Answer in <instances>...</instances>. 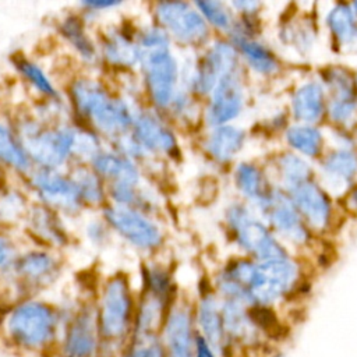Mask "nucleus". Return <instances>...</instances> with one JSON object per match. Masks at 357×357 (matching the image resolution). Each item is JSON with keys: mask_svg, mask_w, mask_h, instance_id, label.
I'll return each instance as SVG.
<instances>
[{"mask_svg": "<svg viewBox=\"0 0 357 357\" xmlns=\"http://www.w3.org/2000/svg\"><path fill=\"white\" fill-rule=\"evenodd\" d=\"M3 340L25 356L47 357L56 353L61 336L57 310L40 300L24 298L13 304L0 319Z\"/></svg>", "mask_w": 357, "mask_h": 357, "instance_id": "1", "label": "nucleus"}, {"mask_svg": "<svg viewBox=\"0 0 357 357\" xmlns=\"http://www.w3.org/2000/svg\"><path fill=\"white\" fill-rule=\"evenodd\" d=\"M95 307L100 339L98 357H121L132 336L137 308L127 278L121 273L110 276Z\"/></svg>", "mask_w": 357, "mask_h": 357, "instance_id": "2", "label": "nucleus"}, {"mask_svg": "<svg viewBox=\"0 0 357 357\" xmlns=\"http://www.w3.org/2000/svg\"><path fill=\"white\" fill-rule=\"evenodd\" d=\"M70 98L75 112L93 132L114 141L131 132L134 113L121 98L112 95L99 81L88 77L74 79Z\"/></svg>", "mask_w": 357, "mask_h": 357, "instance_id": "3", "label": "nucleus"}, {"mask_svg": "<svg viewBox=\"0 0 357 357\" xmlns=\"http://www.w3.org/2000/svg\"><path fill=\"white\" fill-rule=\"evenodd\" d=\"M139 64L148 95L158 109L170 107L178 81V67L170 49L169 35L160 26L144 29L137 40Z\"/></svg>", "mask_w": 357, "mask_h": 357, "instance_id": "4", "label": "nucleus"}, {"mask_svg": "<svg viewBox=\"0 0 357 357\" xmlns=\"http://www.w3.org/2000/svg\"><path fill=\"white\" fill-rule=\"evenodd\" d=\"M79 131L71 126L43 127L28 121L21 128L20 144L39 167L57 169L77 153Z\"/></svg>", "mask_w": 357, "mask_h": 357, "instance_id": "5", "label": "nucleus"}, {"mask_svg": "<svg viewBox=\"0 0 357 357\" xmlns=\"http://www.w3.org/2000/svg\"><path fill=\"white\" fill-rule=\"evenodd\" d=\"M300 278L298 266L289 258L255 262V269L247 287L250 307L269 308L284 300Z\"/></svg>", "mask_w": 357, "mask_h": 357, "instance_id": "6", "label": "nucleus"}, {"mask_svg": "<svg viewBox=\"0 0 357 357\" xmlns=\"http://www.w3.org/2000/svg\"><path fill=\"white\" fill-rule=\"evenodd\" d=\"M226 220L238 245L257 262L289 258L284 247L276 240L265 223L255 218L243 204H231Z\"/></svg>", "mask_w": 357, "mask_h": 357, "instance_id": "7", "label": "nucleus"}, {"mask_svg": "<svg viewBox=\"0 0 357 357\" xmlns=\"http://www.w3.org/2000/svg\"><path fill=\"white\" fill-rule=\"evenodd\" d=\"M99 346L96 307L91 303L82 304L61 329L57 357H98Z\"/></svg>", "mask_w": 357, "mask_h": 357, "instance_id": "8", "label": "nucleus"}, {"mask_svg": "<svg viewBox=\"0 0 357 357\" xmlns=\"http://www.w3.org/2000/svg\"><path fill=\"white\" fill-rule=\"evenodd\" d=\"M155 15L162 29L184 45L199 46L208 39V22L190 3L160 1L155 6Z\"/></svg>", "mask_w": 357, "mask_h": 357, "instance_id": "9", "label": "nucleus"}, {"mask_svg": "<svg viewBox=\"0 0 357 357\" xmlns=\"http://www.w3.org/2000/svg\"><path fill=\"white\" fill-rule=\"evenodd\" d=\"M103 218L112 229L139 250L149 251L162 244L163 234L159 226L139 209L112 204L103 208Z\"/></svg>", "mask_w": 357, "mask_h": 357, "instance_id": "10", "label": "nucleus"}, {"mask_svg": "<svg viewBox=\"0 0 357 357\" xmlns=\"http://www.w3.org/2000/svg\"><path fill=\"white\" fill-rule=\"evenodd\" d=\"M29 174L31 184L45 206L67 215H74L81 209L82 202L70 176L46 167L31 169Z\"/></svg>", "mask_w": 357, "mask_h": 357, "instance_id": "11", "label": "nucleus"}, {"mask_svg": "<svg viewBox=\"0 0 357 357\" xmlns=\"http://www.w3.org/2000/svg\"><path fill=\"white\" fill-rule=\"evenodd\" d=\"M159 337L165 357H195L197 329L194 311L187 303H172Z\"/></svg>", "mask_w": 357, "mask_h": 357, "instance_id": "12", "label": "nucleus"}, {"mask_svg": "<svg viewBox=\"0 0 357 357\" xmlns=\"http://www.w3.org/2000/svg\"><path fill=\"white\" fill-rule=\"evenodd\" d=\"M257 206L279 236L297 245L308 241V227L286 192L271 188Z\"/></svg>", "mask_w": 357, "mask_h": 357, "instance_id": "13", "label": "nucleus"}, {"mask_svg": "<svg viewBox=\"0 0 357 357\" xmlns=\"http://www.w3.org/2000/svg\"><path fill=\"white\" fill-rule=\"evenodd\" d=\"M238 70V53L231 42L216 40L195 66L191 88L199 95H208L227 74Z\"/></svg>", "mask_w": 357, "mask_h": 357, "instance_id": "14", "label": "nucleus"}, {"mask_svg": "<svg viewBox=\"0 0 357 357\" xmlns=\"http://www.w3.org/2000/svg\"><path fill=\"white\" fill-rule=\"evenodd\" d=\"M329 98L326 110L336 124H347L357 114V82L353 74L340 66L328 67L322 73Z\"/></svg>", "mask_w": 357, "mask_h": 357, "instance_id": "15", "label": "nucleus"}, {"mask_svg": "<svg viewBox=\"0 0 357 357\" xmlns=\"http://www.w3.org/2000/svg\"><path fill=\"white\" fill-rule=\"evenodd\" d=\"M286 194L307 227L314 230L328 227L332 213L331 198L314 178L287 188Z\"/></svg>", "mask_w": 357, "mask_h": 357, "instance_id": "16", "label": "nucleus"}, {"mask_svg": "<svg viewBox=\"0 0 357 357\" xmlns=\"http://www.w3.org/2000/svg\"><path fill=\"white\" fill-rule=\"evenodd\" d=\"M206 109V121L212 127L234 120L244 106V86L238 70L225 75L212 89Z\"/></svg>", "mask_w": 357, "mask_h": 357, "instance_id": "17", "label": "nucleus"}, {"mask_svg": "<svg viewBox=\"0 0 357 357\" xmlns=\"http://www.w3.org/2000/svg\"><path fill=\"white\" fill-rule=\"evenodd\" d=\"M21 290L33 291L53 283L59 275L60 264L46 251H29L15 258L7 268Z\"/></svg>", "mask_w": 357, "mask_h": 357, "instance_id": "18", "label": "nucleus"}, {"mask_svg": "<svg viewBox=\"0 0 357 357\" xmlns=\"http://www.w3.org/2000/svg\"><path fill=\"white\" fill-rule=\"evenodd\" d=\"M130 134L144 152L173 153L177 148L173 131L152 112L135 113Z\"/></svg>", "mask_w": 357, "mask_h": 357, "instance_id": "19", "label": "nucleus"}, {"mask_svg": "<svg viewBox=\"0 0 357 357\" xmlns=\"http://www.w3.org/2000/svg\"><path fill=\"white\" fill-rule=\"evenodd\" d=\"M195 329L216 357H226V336L223 331L220 301L213 293H205L194 311Z\"/></svg>", "mask_w": 357, "mask_h": 357, "instance_id": "20", "label": "nucleus"}, {"mask_svg": "<svg viewBox=\"0 0 357 357\" xmlns=\"http://www.w3.org/2000/svg\"><path fill=\"white\" fill-rule=\"evenodd\" d=\"M89 163L92 170L109 184L137 187L139 183V170L135 162L120 152L100 149Z\"/></svg>", "mask_w": 357, "mask_h": 357, "instance_id": "21", "label": "nucleus"}, {"mask_svg": "<svg viewBox=\"0 0 357 357\" xmlns=\"http://www.w3.org/2000/svg\"><path fill=\"white\" fill-rule=\"evenodd\" d=\"M231 43L236 47L237 53L243 56L247 64L257 73L269 75L278 71L279 63L275 54L250 33H247L245 28H238L236 24L230 32Z\"/></svg>", "mask_w": 357, "mask_h": 357, "instance_id": "22", "label": "nucleus"}, {"mask_svg": "<svg viewBox=\"0 0 357 357\" xmlns=\"http://www.w3.org/2000/svg\"><path fill=\"white\" fill-rule=\"evenodd\" d=\"M326 112V96L324 85L318 81H307L300 85L291 98V113L300 124L319 121Z\"/></svg>", "mask_w": 357, "mask_h": 357, "instance_id": "23", "label": "nucleus"}, {"mask_svg": "<svg viewBox=\"0 0 357 357\" xmlns=\"http://www.w3.org/2000/svg\"><path fill=\"white\" fill-rule=\"evenodd\" d=\"M102 56L113 67L130 68L139 61L137 42L119 29H110L102 39Z\"/></svg>", "mask_w": 357, "mask_h": 357, "instance_id": "24", "label": "nucleus"}, {"mask_svg": "<svg viewBox=\"0 0 357 357\" xmlns=\"http://www.w3.org/2000/svg\"><path fill=\"white\" fill-rule=\"evenodd\" d=\"M245 134L241 128L225 124L213 127L205 142L206 152L220 163L230 162L243 148Z\"/></svg>", "mask_w": 357, "mask_h": 357, "instance_id": "25", "label": "nucleus"}, {"mask_svg": "<svg viewBox=\"0 0 357 357\" xmlns=\"http://www.w3.org/2000/svg\"><path fill=\"white\" fill-rule=\"evenodd\" d=\"M28 226L33 236L50 245L61 247L68 241L57 213L45 205L32 206L28 213Z\"/></svg>", "mask_w": 357, "mask_h": 357, "instance_id": "26", "label": "nucleus"}, {"mask_svg": "<svg viewBox=\"0 0 357 357\" xmlns=\"http://www.w3.org/2000/svg\"><path fill=\"white\" fill-rule=\"evenodd\" d=\"M321 167L331 185L347 187L357 177V153L350 148H339L324 158Z\"/></svg>", "mask_w": 357, "mask_h": 357, "instance_id": "27", "label": "nucleus"}, {"mask_svg": "<svg viewBox=\"0 0 357 357\" xmlns=\"http://www.w3.org/2000/svg\"><path fill=\"white\" fill-rule=\"evenodd\" d=\"M326 25L339 46L357 45V15L351 4H333L326 14Z\"/></svg>", "mask_w": 357, "mask_h": 357, "instance_id": "28", "label": "nucleus"}, {"mask_svg": "<svg viewBox=\"0 0 357 357\" xmlns=\"http://www.w3.org/2000/svg\"><path fill=\"white\" fill-rule=\"evenodd\" d=\"M60 33L74 47V50L88 63H93L98 59L96 47L85 31V25L78 15L66 17L59 25Z\"/></svg>", "mask_w": 357, "mask_h": 357, "instance_id": "29", "label": "nucleus"}, {"mask_svg": "<svg viewBox=\"0 0 357 357\" xmlns=\"http://www.w3.org/2000/svg\"><path fill=\"white\" fill-rule=\"evenodd\" d=\"M70 178L75 184L79 199L88 205H100L105 201L106 190L103 187V180L92 170V167L77 166L73 169Z\"/></svg>", "mask_w": 357, "mask_h": 357, "instance_id": "30", "label": "nucleus"}, {"mask_svg": "<svg viewBox=\"0 0 357 357\" xmlns=\"http://www.w3.org/2000/svg\"><path fill=\"white\" fill-rule=\"evenodd\" d=\"M234 181L238 191L252 202H259L265 194L271 190L268 188L262 172L252 163L243 162L238 163L234 170Z\"/></svg>", "mask_w": 357, "mask_h": 357, "instance_id": "31", "label": "nucleus"}, {"mask_svg": "<svg viewBox=\"0 0 357 357\" xmlns=\"http://www.w3.org/2000/svg\"><path fill=\"white\" fill-rule=\"evenodd\" d=\"M287 144L307 158H317L322 149V134L321 131L310 124H294L287 128L286 134Z\"/></svg>", "mask_w": 357, "mask_h": 357, "instance_id": "32", "label": "nucleus"}, {"mask_svg": "<svg viewBox=\"0 0 357 357\" xmlns=\"http://www.w3.org/2000/svg\"><path fill=\"white\" fill-rule=\"evenodd\" d=\"M0 162L18 172H31L28 155L18 138L3 123H0Z\"/></svg>", "mask_w": 357, "mask_h": 357, "instance_id": "33", "label": "nucleus"}, {"mask_svg": "<svg viewBox=\"0 0 357 357\" xmlns=\"http://www.w3.org/2000/svg\"><path fill=\"white\" fill-rule=\"evenodd\" d=\"M276 167L286 190L312 178V169L308 162L294 153H284L279 156Z\"/></svg>", "mask_w": 357, "mask_h": 357, "instance_id": "34", "label": "nucleus"}, {"mask_svg": "<svg viewBox=\"0 0 357 357\" xmlns=\"http://www.w3.org/2000/svg\"><path fill=\"white\" fill-rule=\"evenodd\" d=\"M13 61L17 70L21 73V75H24L25 79L31 85H33L40 93L46 96H53V98L57 96V91L54 89L53 84L36 63L28 60L24 56H15Z\"/></svg>", "mask_w": 357, "mask_h": 357, "instance_id": "35", "label": "nucleus"}, {"mask_svg": "<svg viewBox=\"0 0 357 357\" xmlns=\"http://www.w3.org/2000/svg\"><path fill=\"white\" fill-rule=\"evenodd\" d=\"M197 10L201 13V15L205 18V21L218 29L229 31L234 28L236 22L233 20V15L230 13L229 4H225L222 1H197L194 4Z\"/></svg>", "mask_w": 357, "mask_h": 357, "instance_id": "36", "label": "nucleus"}, {"mask_svg": "<svg viewBox=\"0 0 357 357\" xmlns=\"http://www.w3.org/2000/svg\"><path fill=\"white\" fill-rule=\"evenodd\" d=\"M121 357H165L160 337L156 335H132Z\"/></svg>", "mask_w": 357, "mask_h": 357, "instance_id": "37", "label": "nucleus"}, {"mask_svg": "<svg viewBox=\"0 0 357 357\" xmlns=\"http://www.w3.org/2000/svg\"><path fill=\"white\" fill-rule=\"evenodd\" d=\"M14 259V245L11 240L0 234V272L6 271Z\"/></svg>", "mask_w": 357, "mask_h": 357, "instance_id": "38", "label": "nucleus"}, {"mask_svg": "<svg viewBox=\"0 0 357 357\" xmlns=\"http://www.w3.org/2000/svg\"><path fill=\"white\" fill-rule=\"evenodd\" d=\"M86 234H88V238H91V241L102 244L107 237L106 226L103 225V222H99V220L89 222L86 227Z\"/></svg>", "mask_w": 357, "mask_h": 357, "instance_id": "39", "label": "nucleus"}, {"mask_svg": "<svg viewBox=\"0 0 357 357\" xmlns=\"http://www.w3.org/2000/svg\"><path fill=\"white\" fill-rule=\"evenodd\" d=\"M230 6L247 15H251L258 10V7L261 4L257 1H233V3H230Z\"/></svg>", "mask_w": 357, "mask_h": 357, "instance_id": "40", "label": "nucleus"}, {"mask_svg": "<svg viewBox=\"0 0 357 357\" xmlns=\"http://www.w3.org/2000/svg\"><path fill=\"white\" fill-rule=\"evenodd\" d=\"M195 357H216V354L204 342V339L198 336V333H197V340H195Z\"/></svg>", "mask_w": 357, "mask_h": 357, "instance_id": "41", "label": "nucleus"}, {"mask_svg": "<svg viewBox=\"0 0 357 357\" xmlns=\"http://www.w3.org/2000/svg\"><path fill=\"white\" fill-rule=\"evenodd\" d=\"M120 1H84L82 6H85L86 8H91V10H103V8H109V7H114V6H119Z\"/></svg>", "mask_w": 357, "mask_h": 357, "instance_id": "42", "label": "nucleus"}, {"mask_svg": "<svg viewBox=\"0 0 357 357\" xmlns=\"http://www.w3.org/2000/svg\"><path fill=\"white\" fill-rule=\"evenodd\" d=\"M349 199H350V205L357 211V187H354V188L350 191Z\"/></svg>", "mask_w": 357, "mask_h": 357, "instance_id": "43", "label": "nucleus"}, {"mask_svg": "<svg viewBox=\"0 0 357 357\" xmlns=\"http://www.w3.org/2000/svg\"><path fill=\"white\" fill-rule=\"evenodd\" d=\"M351 8H353V11H354L356 15H357V1H354V3L351 4Z\"/></svg>", "mask_w": 357, "mask_h": 357, "instance_id": "44", "label": "nucleus"}, {"mask_svg": "<svg viewBox=\"0 0 357 357\" xmlns=\"http://www.w3.org/2000/svg\"><path fill=\"white\" fill-rule=\"evenodd\" d=\"M356 82H357V75H356Z\"/></svg>", "mask_w": 357, "mask_h": 357, "instance_id": "45", "label": "nucleus"}]
</instances>
